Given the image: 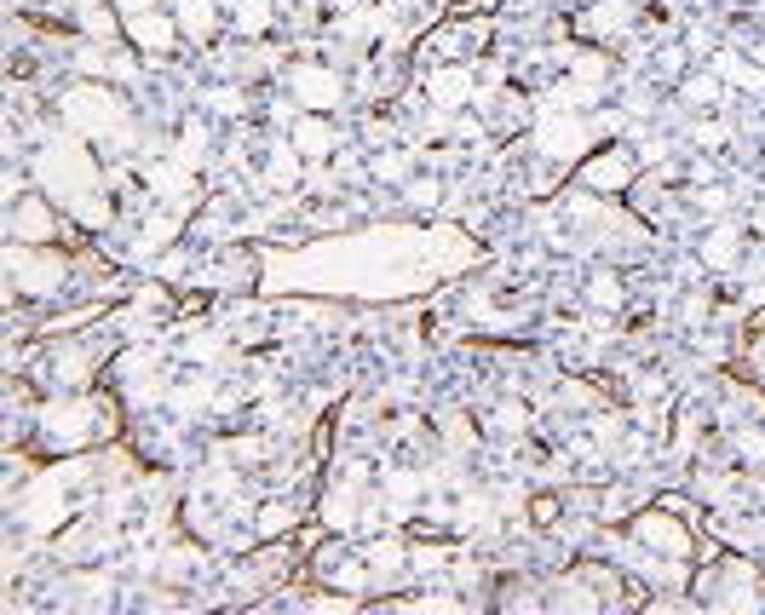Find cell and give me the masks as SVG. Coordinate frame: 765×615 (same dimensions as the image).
I'll return each mask as SVG.
<instances>
[{"label": "cell", "instance_id": "obj_1", "mask_svg": "<svg viewBox=\"0 0 765 615\" xmlns=\"http://www.w3.org/2000/svg\"><path fill=\"white\" fill-rule=\"evenodd\" d=\"M64 121H70L75 133L104 138L110 127H121V98L104 92V87H75L70 98H64Z\"/></svg>", "mask_w": 765, "mask_h": 615}, {"label": "cell", "instance_id": "obj_2", "mask_svg": "<svg viewBox=\"0 0 765 615\" xmlns=\"http://www.w3.org/2000/svg\"><path fill=\"white\" fill-rule=\"evenodd\" d=\"M6 271L18 276V294H52L64 282V259H47V253L12 248L6 253Z\"/></svg>", "mask_w": 765, "mask_h": 615}, {"label": "cell", "instance_id": "obj_3", "mask_svg": "<svg viewBox=\"0 0 765 615\" xmlns=\"http://www.w3.org/2000/svg\"><path fill=\"white\" fill-rule=\"evenodd\" d=\"M98 426L93 403H58V409L41 414V437H52L58 449H75V443H87V432ZM98 437V432H93Z\"/></svg>", "mask_w": 765, "mask_h": 615}, {"label": "cell", "instance_id": "obj_4", "mask_svg": "<svg viewBox=\"0 0 765 615\" xmlns=\"http://www.w3.org/2000/svg\"><path fill=\"white\" fill-rule=\"evenodd\" d=\"M633 541L650 552H668V558H691V529L662 518V512H639L633 518Z\"/></svg>", "mask_w": 765, "mask_h": 615}, {"label": "cell", "instance_id": "obj_5", "mask_svg": "<svg viewBox=\"0 0 765 615\" xmlns=\"http://www.w3.org/2000/svg\"><path fill=\"white\" fill-rule=\"evenodd\" d=\"M294 98H300V110H334L346 98V81L328 64H300L294 69Z\"/></svg>", "mask_w": 765, "mask_h": 615}, {"label": "cell", "instance_id": "obj_6", "mask_svg": "<svg viewBox=\"0 0 765 615\" xmlns=\"http://www.w3.org/2000/svg\"><path fill=\"white\" fill-rule=\"evenodd\" d=\"M587 41H616V35H627L633 29V6L627 0H599V6H587L576 23Z\"/></svg>", "mask_w": 765, "mask_h": 615}, {"label": "cell", "instance_id": "obj_7", "mask_svg": "<svg viewBox=\"0 0 765 615\" xmlns=\"http://www.w3.org/2000/svg\"><path fill=\"white\" fill-rule=\"evenodd\" d=\"M426 92H432V104H438L443 115H449V110H461L466 98H472V69H466V64H443V69H432V75H426Z\"/></svg>", "mask_w": 765, "mask_h": 615}, {"label": "cell", "instance_id": "obj_8", "mask_svg": "<svg viewBox=\"0 0 765 615\" xmlns=\"http://www.w3.org/2000/svg\"><path fill=\"white\" fill-rule=\"evenodd\" d=\"M742 259V230L737 225H714L708 230V242H702V265L708 271H737Z\"/></svg>", "mask_w": 765, "mask_h": 615}, {"label": "cell", "instance_id": "obj_9", "mask_svg": "<svg viewBox=\"0 0 765 615\" xmlns=\"http://www.w3.org/2000/svg\"><path fill=\"white\" fill-rule=\"evenodd\" d=\"M12 236H18V242H47V236H52V207L35 202V196L18 202V207H12Z\"/></svg>", "mask_w": 765, "mask_h": 615}, {"label": "cell", "instance_id": "obj_10", "mask_svg": "<svg viewBox=\"0 0 765 615\" xmlns=\"http://www.w3.org/2000/svg\"><path fill=\"white\" fill-rule=\"evenodd\" d=\"M627 173H633L627 150H604V161H587V167H581V184H593V190H616V184H627Z\"/></svg>", "mask_w": 765, "mask_h": 615}, {"label": "cell", "instance_id": "obj_11", "mask_svg": "<svg viewBox=\"0 0 765 615\" xmlns=\"http://www.w3.org/2000/svg\"><path fill=\"white\" fill-rule=\"evenodd\" d=\"M127 35H133L144 52H167V46H173V23H167L162 12H133V18H127Z\"/></svg>", "mask_w": 765, "mask_h": 615}, {"label": "cell", "instance_id": "obj_12", "mask_svg": "<svg viewBox=\"0 0 765 615\" xmlns=\"http://www.w3.org/2000/svg\"><path fill=\"white\" fill-rule=\"evenodd\" d=\"M294 150H300L305 161H323L328 150H334V127H328L323 115H305L300 127H294Z\"/></svg>", "mask_w": 765, "mask_h": 615}, {"label": "cell", "instance_id": "obj_13", "mask_svg": "<svg viewBox=\"0 0 765 615\" xmlns=\"http://www.w3.org/2000/svg\"><path fill=\"white\" fill-rule=\"evenodd\" d=\"M179 29H185L190 41H208L219 18H213V0H179Z\"/></svg>", "mask_w": 765, "mask_h": 615}, {"label": "cell", "instance_id": "obj_14", "mask_svg": "<svg viewBox=\"0 0 765 615\" xmlns=\"http://www.w3.org/2000/svg\"><path fill=\"white\" fill-rule=\"evenodd\" d=\"M300 150H294V138H288V144H277V150H271V161H265V184H277V190H288V184L300 179Z\"/></svg>", "mask_w": 765, "mask_h": 615}, {"label": "cell", "instance_id": "obj_15", "mask_svg": "<svg viewBox=\"0 0 765 615\" xmlns=\"http://www.w3.org/2000/svg\"><path fill=\"white\" fill-rule=\"evenodd\" d=\"M714 75L719 81H731V87H748V92H765V75L760 69H748L737 52H714Z\"/></svg>", "mask_w": 765, "mask_h": 615}, {"label": "cell", "instance_id": "obj_16", "mask_svg": "<svg viewBox=\"0 0 765 615\" xmlns=\"http://www.w3.org/2000/svg\"><path fill=\"white\" fill-rule=\"evenodd\" d=\"M231 12H236V29H242V35H259V29H271V18H277L271 0H231Z\"/></svg>", "mask_w": 765, "mask_h": 615}, {"label": "cell", "instance_id": "obj_17", "mask_svg": "<svg viewBox=\"0 0 765 615\" xmlns=\"http://www.w3.org/2000/svg\"><path fill=\"white\" fill-rule=\"evenodd\" d=\"M254 529L265 535V541H277V535H288V529H294V506H288V501L259 506V512H254Z\"/></svg>", "mask_w": 765, "mask_h": 615}, {"label": "cell", "instance_id": "obj_18", "mask_svg": "<svg viewBox=\"0 0 765 615\" xmlns=\"http://www.w3.org/2000/svg\"><path fill=\"white\" fill-rule=\"evenodd\" d=\"M75 12H81V29L98 35V41H110L116 35V23H110V6L104 0H75Z\"/></svg>", "mask_w": 765, "mask_h": 615}, {"label": "cell", "instance_id": "obj_19", "mask_svg": "<svg viewBox=\"0 0 765 615\" xmlns=\"http://www.w3.org/2000/svg\"><path fill=\"white\" fill-rule=\"evenodd\" d=\"M587 299L604 305V311H616V305H622V282H616V271H593V276H587Z\"/></svg>", "mask_w": 765, "mask_h": 615}, {"label": "cell", "instance_id": "obj_20", "mask_svg": "<svg viewBox=\"0 0 765 615\" xmlns=\"http://www.w3.org/2000/svg\"><path fill=\"white\" fill-rule=\"evenodd\" d=\"M679 92H685V104H702V110H714V104H719V75H714V69H708V75H691V81H685Z\"/></svg>", "mask_w": 765, "mask_h": 615}, {"label": "cell", "instance_id": "obj_21", "mask_svg": "<svg viewBox=\"0 0 765 615\" xmlns=\"http://www.w3.org/2000/svg\"><path fill=\"white\" fill-rule=\"evenodd\" d=\"M397 564H403V541H374L369 570H374V575H397Z\"/></svg>", "mask_w": 765, "mask_h": 615}, {"label": "cell", "instance_id": "obj_22", "mask_svg": "<svg viewBox=\"0 0 765 615\" xmlns=\"http://www.w3.org/2000/svg\"><path fill=\"white\" fill-rule=\"evenodd\" d=\"M495 432L518 437V432H524V409H518V403H501V409H495Z\"/></svg>", "mask_w": 765, "mask_h": 615}, {"label": "cell", "instance_id": "obj_23", "mask_svg": "<svg viewBox=\"0 0 765 615\" xmlns=\"http://www.w3.org/2000/svg\"><path fill=\"white\" fill-rule=\"evenodd\" d=\"M449 443H455V449H472V443H478V432H472L466 414H449Z\"/></svg>", "mask_w": 765, "mask_h": 615}, {"label": "cell", "instance_id": "obj_24", "mask_svg": "<svg viewBox=\"0 0 765 615\" xmlns=\"http://www.w3.org/2000/svg\"><path fill=\"white\" fill-rule=\"evenodd\" d=\"M403 196H409L415 207H432V202H438V179H409V190H403Z\"/></svg>", "mask_w": 765, "mask_h": 615}, {"label": "cell", "instance_id": "obj_25", "mask_svg": "<svg viewBox=\"0 0 765 615\" xmlns=\"http://www.w3.org/2000/svg\"><path fill=\"white\" fill-rule=\"evenodd\" d=\"M403 173H409V161H403V156H374V179H403Z\"/></svg>", "mask_w": 765, "mask_h": 615}, {"label": "cell", "instance_id": "obj_26", "mask_svg": "<svg viewBox=\"0 0 765 615\" xmlns=\"http://www.w3.org/2000/svg\"><path fill=\"white\" fill-rule=\"evenodd\" d=\"M696 207H702V213H725V190H702Z\"/></svg>", "mask_w": 765, "mask_h": 615}, {"label": "cell", "instance_id": "obj_27", "mask_svg": "<svg viewBox=\"0 0 765 615\" xmlns=\"http://www.w3.org/2000/svg\"><path fill=\"white\" fill-rule=\"evenodd\" d=\"M121 6H127V18H133V12H150V0H121Z\"/></svg>", "mask_w": 765, "mask_h": 615}]
</instances>
